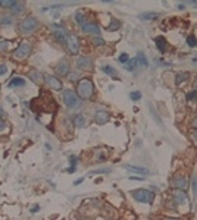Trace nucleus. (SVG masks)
Masks as SVG:
<instances>
[{"label":"nucleus","instance_id":"obj_1","mask_svg":"<svg viewBox=\"0 0 197 220\" xmlns=\"http://www.w3.org/2000/svg\"><path fill=\"white\" fill-rule=\"evenodd\" d=\"M77 96L81 98V100H88L91 98L93 94H94V85H93V81L88 79V78H84L81 81H78L77 84Z\"/></svg>","mask_w":197,"mask_h":220},{"label":"nucleus","instance_id":"obj_2","mask_svg":"<svg viewBox=\"0 0 197 220\" xmlns=\"http://www.w3.org/2000/svg\"><path fill=\"white\" fill-rule=\"evenodd\" d=\"M40 27V21L34 16H27L19 22V32L22 35H28V34H33L35 29Z\"/></svg>","mask_w":197,"mask_h":220},{"label":"nucleus","instance_id":"obj_3","mask_svg":"<svg viewBox=\"0 0 197 220\" xmlns=\"http://www.w3.org/2000/svg\"><path fill=\"white\" fill-rule=\"evenodd\" d=\"M62 100H63V103H65V106L69 107V109H77V107L81 106V98H80V97L77 96V92L72 90L63 91Z\"/></svg>","mask_w":197,"mask_h":220},{"label":"nucleus","instance_id":"obj_4","mask_svg":"<svg viewBox=\"0 0 197 220\" xmlns=\"http://www.w3.org/2000/svg\"><path fill=\"white\" fill-rule=\"evenodd\" d=\"M131 195L134 197V200L140 201V202H153L154 200V192L150 191V189H146V188H140V189H135V191H131Z\"/></svg>","mask_w":197,"mask_h":220},{"label":"nucleus","instance_id":"obj_5","mask_svg":"<svg viewBox=\"0 0 197 220\" xmlns=\"http://www.w3.org/2000/svg\"><path fill=\"white\" fill-rule=\"evenodd\" d=\"M33 52V46L28 41H22V43L16 47V50L13 52V59L15 60H25Z\"/></svg>","mask_w":197,"mask_h":220},{"label":"nucleus","instance_id":"obj_6","mask_svg":"<svg viewBox=\"0 0 197 220\" xmlns=\"http://www.w3.org/2000/svg\"><path fill=\"white\" fill-rule=\"evenodd\" d=\"M66 47L68 52L71 54H77L78 50H80V40L75 34H68V38H66Z\"/></svg>","mask_w":197,"mask_h":220},{"label":"nucleus","instance_id":"obj_7","mask_svg":"<svg viewBox=\"0 0 197 220\" xmlns=\"http://www.w3.org/2000/svg\"><path fill=\"white\" fill-rule=\"evenodd\" d=\"M44 82H46V85L52 91H60L63 88L60 79H58V78L53 77V75H44Z\"/></svg>","mask_w":197,"mask_h":220},{"label":"nucleus","instance_id":"obj_8","mask_svg":"<svg viewBox=\"0 0 197 220\" xmlns=\"http://www.w3.org/2000/svg\"><path fill=\"white\" fill-rule=\"evenodd\" d=\"M77 66L82 71H93V68H94V62H93L91 58H88V56H80L77 59Z\"/></svg>","mask_w":197,"mask_h":220},{"label":"nucleus","instance_id":"obj_9","mask_svg":"<svg viewBox=\"0 0 197 220\" xmlns=\"http://www.w3.org/2000/svg\"><path fill=\"white\" fill-rule=\"evenodd\" d=\"M81 29L84 31V32L87 34H93V35H99L100 34V28H99V25L94 24V22H84V24L81 25Z\"/></svg>","mask_w":197,"mask_h":220},{"label":"nucleus","instance_id":"obj_10","mask_svg":"<svg viewBox=\"0 0 197 220\" xmlns=\"http://www.w3.org/2000/svg\"><path fill=\"white\" fill-rule=\"evenodd\" d=\"M111 120V113L107 110H97L96 112V122L99 125H105Z\"/></svg>","mask_w":197,"mask_h":220},{"label":"nucleus","instance_id":"obj_11","mask_svg":"<svg viewBox=\"0 0 197 220\" xmlns=\"http://www.w3.org/2000/svg\"><path fill=\"white\" fill-rule=\"evenodd\" d=\"M172 187L177 188V189H181V191H185L188 188V182L185 178L183 176H177L172 179Z\"/></svg>","mask_w":197,"mask_h":220},{"label":"nucleus","instance_id":"obj_12","mask_svg":"<svg viewBox=\"0 0 197 220\" xmlns=\"http://www.w3.org/2000/svg\"><path fill=\"white\" fill-rule=\"evenodd\" d=\"M172 195H174V200H175V202H177L178 206L185 204L188 201V197H187V194H185V191H181V189H175Z\"/></svg>","mask_w":197,"mask_h":220},{"label":"nucleus","instance_id":"obj_13","mask_svg":"<svg viewBox=\"0 0 197 220\" xmlns=\"http://www.w3.org/2000/svg\"><path fill=\"white\" fill-rule=\"evenodd\" d=\"M56 72L60 77H68L69 75V62L68 60H60L56 66Z\"/></svg>","mask_w":197,"mask_h":220},{"label":"nucleus","instance_id":"obj_14","mask_svg":"<svg viewBox=\"0 0 197 220\" xmlns=\"http://www.w3.org/2000/svg\"><path fill=\"white\" fill-rule=\"evenodd\" d=\"M28 77H29V79H33V82H35V84H41V82L44 81V75L39 71V69H31V71L28 72Z\"/></svg>","mask_w":197,"mask_h":220},{"label":"nucleus","instance_id":"obj_15","mask_svg":"<svg viewBox=\"0 0 197 220\" xmlns=\"http://www.w3.org/2000/svg\"><path fill=\"white\" fill-rule=\"evenodd\" d=\"M124 169H127V170H130V172H132V173H138L141 176L149 175V170L146 168H138V166H132V164H124Z\"/></svg>","mask_w":197,"mask_h":220},{"label":"nucleus","instance_id":"obj_16","mask_svg":"<svg viewBox=\"0 0 197 220\" xmlns=\"http://www.w3.org/2000/svg\"><path fill=\"white\" fill-rule=\"evenodd\" d=\"M72 123H74V126H77V128H84L87 125V118L84 115H81V113H78V115L74 116Z\"/></svg>","mask_w":197,"mask_h":220},{"label":"nucleus","instance_id":"obj_17","mask_svg":"<svg viewBox=\"0 0 197 220\" xmlns=\"http://www.w3.org/2000/svg\"><path fill=\"white\" fill-rule=\"evenodd\" d=\"M24 10H25V3H24V2H15V5L12 6L10 12H12L13 15H21Z\"/></svg>","mask_w":197,"mask_h":220},{"label":"nucleus","instance_id":"obj_18","mask_svg":"<svg viewBox=\"0 0 197 220\" xmlns=\"http://www.w3.org/2000/svg\"><path fill=\"white\" fill-rule=\"evenodd\" d=\"M141 21H156L159 18V13L158 12H144L138 16Z\"/></svg>","mask_w":197,"mask_h":220},{"label":"nucleus","instance_id":"obj_19","mask_svg":"<svg viewBox=\"0 0 197 220\" xmlns=\"http://www.w3.org/2000/svg\"><path fill=\"white\" fill-rule=\"evenodd\" d=\"M154 41H156V47H158V50L160 53H165L166 52V40L163 38V37H156V40H154Z\"/></svg>","mask_w":197,"mask_h":220},{"label":"nucleus","instance_id":"obj_20","mask_svg":"<svg viewBox=\"0 0 197 220\" xmlns=\"http://www.w3.org/2000/svg\"><path fill=\"white\" fill-rule=\"evenodd\" d=\"M25 82H27V81H25L22 77H13V78H12V81H10L8 85H9L10 88H13V87H24Z\"/></svg>","mask_w":197,"mask_h":220},{"label":"nucleus","instance_id":"obj_21","mask_svg":"<svg viewBox=\"0 0 197 220\" xmlns=\"http://www.w3.org/2000/svg\"><path fill=\"white\" fill-rule=\"evenodd\" d=\"M135 60H137V65H140L141 68H147V65H149V62H147V59H146V56H144V53H141V52L137 53Z\"/></svg>","mask_w":197,"mask_h":220},{"label":"nucleus","instance_id":"obj_22","mask_svg":"<svg viewBox=\"0 0 197 220\" xmlns=\"http://www.w3.org/2000/svg\"><path fill=\"white\" fill-rule=\"evenodd\" d=\"M53 35L56 37V38L60 41V43H66V38H68V34L63 31V29H56L54 32H53Z\"/></svg>","mask_w":197,"mask_h":220},{"label":"nucleus","instance_id":"obj_23","mask_svg":"<svg viewBox=\"0 0 197 220\" xmlns=\"http://www.w3.org/2000/svg\"><path fill=\"white\" fill-rule=\"evenodd\" d=\"M0 25L2 27H10V25H13V18L12 16H2L0 18Z\"/></svg>","mask_w":197,"mask_h":220},{"label":"nucleus","instance_id":"obj_24","mask_svg":"<svg viewBox=\"0 0 197 220\" xmlns=\"http://www.w3.org/2000/svg\"><path fill=\"white\" fill-rule=\"evenodd\" d=\"M121 28V22L118 19H112L111 21V24H109V27H107V31H116V29H119Z\"/></svg>","mask_w":197,"mask_h":220},{"label":"nucleus","instance_id":"obj_25","mask_svg":"<svg viewBox=\"0 0 197 220\" xmlns=\"http://www.w3.org/2000/svg\"><path fill=\"white\" fill-rule=\"evenodd\" d=\"M75 21H77V24L81 27L84 22H86V16H84V13H82L81 10H78V12H75Z\"/></svg>","mask_w":197,"mask_h":220},{"label":"nucleus","instance_id":"obj_26","mask_svg":"<svg viewBox=\"0 0 197 220\" xmlns=\"http://www.w3.org/2000/svg\"><path fill=\"white\" fill-rule=\"evenodd\" d=\"M135 66H137V60H135V59H130L128 62L125 63V69H127V71H130V72L134 71Z\"/></svg>","mask_w":197,"mask_h":220},{"label":"nucleus","instance_id":"obj_27","mask_svg":"<svg viewBox=\"0 0 197 220\" xmlns=\"http://www.w3.org/2000/svg\"><path fill=\"white\" fill-rule=\"evenodd\" d=\"M15 5V0H0V8L5 9H12V6Z\"/></svg>","mask_w":197,"mask_h":220},{"label":"nucleus","instance_id":"obj_28","mask_svg":"<svg viewBox=\"0 0 197 220\" xmlns=\"http://www.w3.org/2000/svg\"><path fill=\"white\" fill-rule=\"evenodd\" d=\"M190 78V75H188L187 72H183V73H178L177 75V84H183V82H185Z\"/></svg>","mask_w":197,"mask_h":220},{"label":"nucleus","instance_id":"obj_29","mask_svg":"<svg viewBox=\"0 0 197 220\" xmlns=\"http://www.w3.org/2000/svg\"><path fill=\"white\" fill-rule=\"evenodd\" d=\"M101 71L105 72V73H107V75H111V77H116V71L112 66H107V65H105V66L101 68Z\"/></svg>","mask_w":197,"mask_h":220},{"label":"nucleus","instance_id":"obj_30","mask_svg":"<svg viewBox=\"0 0 197 220\" xmlns=\"http://www.w3.org/2000/svg\"><path fill=\"white\" fill-rule=\"evenodd\" d=\"M187 44L190 46V47H196V46H197V38L194 37V35H188V37H187Z\"/></svg>","mask_w":197,"mask_h":220},{"label":"nucleus","instance_id":"obj_31","mask_svg":"<svg viewBox=\"0 0 197 220\" xmlns=\"http://www.w3.org/2000/svg\"><path fill=\"white\" fill-rule=\"evenodd\" d=\"M93 44H94V46H103V44H105V40L101 38V37H94V38H93Z\"/></svg>","mask_w":197,"mask_h":220},{"label":"nucleus","instance_id":"obj_32","mask_svg":"<svg viewBox=\"0 0 197 220\" xmlns=\"http://www.w3.org/2000/svg\"><path fill=\"white\" fill-rule=\"evenodd\" d=\"M197 98V91H190L187 94V100L188 101H194Z\"/></svg>","mask_w":197,"mask_h":220},{"label":"nucleus","instance_id":"obj_33","mask_svg":"<svg viewBox=\"0 0 197 220\" xmlns=\"http://www.w3.org/2000/svg\"><path fill=\"white\" fill-rule=\"evenodd\" d=\"M9 46H10V41H0V52H3V50H8L9 48Z\"/></svg>","mask_w":197,"mask_h":220},{"label":"nucleus","instance_id":"obj_34","mask_svg":"<svg viewBox=\"0 0 197 220\" xmlns=\"http://www.w3.org/2000/svg\"><path fill=\"white\" fill-rule=\"evenodd\" d=\"M118 60H119L121 63H124V65H125V63L130 60V58H128V54H127V53H122V54L119 56V59H118Z\"/></svg>","mask_w":197,"mask_h":220},{"label":"nucleus","instance_id":"obj_35","mask_svg":"<svg viewBox=\"0 0 197 220\" xmlns=\"http://www.w3.org/2000/svg\"><path fill=\"white\" fill-rule=\"evenodd\" d=\"M77 162H78V158L75 157V156H71V157H69V163H71V168L72 169H77Z\"/></svg>","mask_w":197,"mask_h":220},{"label":"nucleus","instance_id":"obj_36","mask_svg":"<svg viewBox=\"0 0 197 220\" xmlns=\"http://www.w3.org/2000/svg\"><path fill=\"white\" fill-rule=\"evenodd\" d=\"M111 169H97V170H93L90 175H99V173H109Z\"/></svg>","mask_w":197,"mask_h":220},{"label":"nucleus","instance_id":"obj_37","mask_svg":"<svg viewBox=\"0 0 197 220\" xmlns=\"http://www.w3.org/2000/svg\"><path fill=\"white\" fill-rule=\"evenodd\" d=\"M68 78H69V81H78L80 75H78V72H72V73L68 75Z\"/></svg>","mask_w":197,"mask_h":220},{"label":"nucleus","instance_id":"obj_38","mask_svg":"<svg viewBox=\"0 0 197 220\" xmlns=\"http://www.w3.org/2000/svg\"><path fill=\"white\" fill-rule=\"evenodd\" d=\"M193 194L197 195V175L193 176Z\"/></svg>","mask_w":197,"mask_h":220},{"label":"nucleus","instance_id":"obj_39","mask_svg":"<svg viewBox=\"0 0 197 220\" xmlns=\"http://www.w3.org/2000/svg\"><path fill=\"white\" fill-rule=\"evenodd\" d=\"M131 98L132 100H140L141 98V92H138V91H135V92H131Z\"/></svg>","mask_w":197,"mask_h":220},{"label":"nucleus","instance_id":"obj_40","mask_svg":"<svg viewBox=\"0 0 197 220\" xmlns=\"http://www.w3.org/2000/svg\"><path fill=\"white\" fill-rule=\"evenodd\" d=\"M6 72H8V66H6V65H0V77L5 75Z\"/></svg>","mask_w":197,"mask_h":220},{"label":"nucleus","instance_id":"obj_41","mask_svg":"<svg viewBox=\"0 0 197 220\" xmlns=\"http://www.w3.org/2000/svg\"><path fill=\"white\" fill-rule=\"evenodd\" d=\"M5 128H6V123H5V122H3V120H2V119H0V132H2V131L5 129Z\"/></svg>","mask_w":197,"mask_h":220},{"label":"nucleus","instance_id":"obj_42","mask_svg":"<svg viewBox=\"0 0 197 220\" xmlns=\"http://www.w3.org/2000/svg\"><path fill=\"white\" fill-rule=\"evenodd\" d=\"M193 139H194V142L197 144V129H194V132H193Z\"/></svg>","mask_w":197,"mask_h":220},{"label":"nucleus","instance_id":"obj_43","mask_svg":"<svg viewBox=\"0 0 197 220\" xmlns=\"http://www.w3.org/2000/svg\"><path fill=\"white\" fill-rule=\"evenodd\" d=\"M39 210H40V207H39V206H34L33 208H31V213H37Z\"/></svg>","mask_w":197,"mask_h":220},{"label":"nucleus","instance_id":"obj_44","mask_svg":"<svg viewBox=\"0 0 197 220\" xmlns=\"http://www.w3.org/2000/svg\"><path fill=\"white\" fill-rule=\"evenodd\" d=\"M82 181H84V178H80V179H77V181L74 182V185H80V183H81Z\"/></svg>","mask_w":197,"mask_h":220},{"label":"nucleus","instance_id":"obj_45","mask_svg":"<svg viewBox=\"0 0 197 220\" xmlns=\"http://www.w3.org/2000/svg\"><path fill=\"white\" fill-rule=\"evenodd\" d=\"M193 128H194V129H197V118H196V119H194V120H193Z\"/></svg>","mask_w":197,"mask_h":220},{"label":"nucleus","instance_id":"obj_46","mask_svg":"<svg viewBox=\"0 0 197 220\" xmlns=\"http://www.w3.org/2000/svg\"><path fill=\"white\" fill-rule=\"evenodd\" d=\"M130 179H134V181H141V178H137V176H130Z\"/></svg>","mask_w":197,"mask_h":220},{"label":"nucleus","instance_id":"obj_47","mask_svg":"<svg viewBox=\"0 0 197 220\" xmlns=\"http://www.w3.org/2000/svg\"><path fill=\"white\" fill-rule=\"evenodd\" d=\"M46 148H47V150H52V147H50V144H49V142H46Z\"/></svg>","mask_w":197,"mask_h":220},{"label":"nucleus","instance_id":"obj_48","mask_svg":"<svg viewBox=\"0 0 197 220\" xmlns=\"http://www.w3.org/2000/svg\"><path fill=\"white\" fill-rule=\"evenodd\" d=\"M163 220H179V219H174V217H166V219H163Z\"/></svg>","mask_w":197,"mask_h":220}]
</instances>
